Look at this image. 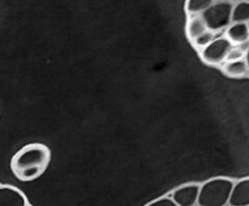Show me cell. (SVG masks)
I'll list each match as a JSON object with an SVG mask.
<instances>
[{
    "label": "cell",
    "mask_w": 249,
    "mask_h": 206,
    "mask_svg": "<svg viewBox=\"0 0 249 206\" xmlns=\"http://www.w3.org/2000/svg\"><path fill=\"white\" fill-rule=\"evenodd\" d=\"M51 152L41 143L24 145L12 157L10 167L16 178L22 182H32L39 178L49 167Z\"/></svg>",
    "instance_id": "obj_1"
},
{
    "label": "cell",
    "mask_w": 249,
    "mask_h": 206,
    "mask_svg": "<svg viewBox=\"0 0 249 206\" xmlns=\"http://www.w3.org/2000/svg\"><path fill=\"white\" fill-rule=\"evenodd\" d=\"M233 183L229 178L209 179L204 182L199 188L198 203L197 206H226L229 205Z\"/></svg>",
    "instance_id": "obj_2"
},
{
    "label": "cell",
    "mask_w": 249,
    "mask_h": 206,
    "mask_svg": "<svg viewBox=\"0 0 249 206\" xmlns=\"http://www.w3.org/2000/svg\"><path fill=\"white\" fill-rule=\"evenodd\" d=\"M233 2L228 0H218L212 4L207 11L201 15L204 19L208 31L216 32L223 31L226 27L231 26V15H232Z\"/></svg>",
    "instance_id": "obj_3"
},
{
    "label": "cell",
    "mask_w": 249,
    "mask_h": 206,
    "mask_svg": "<svg viewBox=\"0 0 249 206\" xmlns=\"http://www.w3.org/2000/svg\"><path fill=\"white\" fill-rule=\"evenodd\" d=\"M232 48V44L225 38H216L207 48L199 51V57L207 65H220L228 60L229 52Z\"/></svg>",
    "instance_id": "obj_4"
},
{
    "label": "cell",
    "mask_w": 249,
    "mask_h": 206,
    "mask_svg": "<svg viewBox=\"0 0 249 206\" xmlns=\"http://www.w3.org/2000/svg\"><path fill=\"white\" fill-rule=\"evenodd\" d=\"M199 188L201 186L197 183L185 184L175 189L170 199L177 206H197Z\"/></svg>",
    "instance_id": "obj_5"
},
{
    "label": "cell",
    "mask_w": 249,
    "mask_h": 206,
    "mask_svg": "<svg viewBox=\"0 0 249 206\" xmlns=\"http://www.w3.org/2000/svg\"><path fill=\"white\" fill-rule=\"evenodd\" d=\"M230 206H249V178H245L233 183L231 191Z\"/></svg>",
    "instance_id": "obj_6"
},
{
    "label": "cell",
    "mask_w": 249,
    "mask_h": 206,
    "mask_svg": "<svg viewBox=\"0 0 249 206\" xmlns=\"http://www.w3.org/2000/svg\"><path fill=\"white\" fill-rule=\"evenodd\" d=\"M23 194L14 187H0V206H26Z\"/></svg>",
    "instance_id": "obj_7"
},
{
    "label": "cell",
    "mask_w": 249,
    "mask_h": 206,
    "mask_svg": "<svg viewBox=\"0 0 249 206\" xmlns=\"http://www.w3.org/2000/svg\"><path fill=\"white\" fill-rule=\"evenodd\" d=\"M226 39L232 45H245L249 40L247 23H232L226 31Z\"/></svg>",
    "instance_id": "obj_8"
},
{
    "label": "cell",
    "mask_w": 249,
    "mask_h": 206,
    "mask_svg": "<svg viewBox=\"0 0 249 206\" xmlns=\"http://www.w3.org/2000/svg\"><path fill=\"white\" fill-rule=\"evenodd\" d=\"M207 32H208V28H207L206 22L202 18L201 15L199 16H190L187 18L186 35L191 43H194L197 38L203 35Z\"/></svg>",
    "instance_id": "obj_9"
},
{
    "label": "cell",
    "mask_w": 249,
    "mask_h": 206,
    "mask_svg": "<svg viewBox=\"0 0 249 206\" xmlns=\"http://www.w3.org/2000/svg\"><path fill=\"white\" fill-rule=\"evenodd\" d=\"M223 72L228 77L231 78H241L245 77L249 73L248 65L246 60L233 61V62H225L223 65Z\"/></svg>",
    "instance_id": "obj_10"
},
{
    "label": "cell",
    "mask_w": 249,
    "mask_h": 206,
    "mask_svg": "<svg viewBox=\"0 0 249 206\" xmlns=\"http://www.w3.org/2000/svg\"><path fill=\"white\" fill-rule=\"evenodd\" d=\"M249 22V1H237L233 4L231 24L248 23Z\"/></svg>",
    "instance_id": "obj_11"
},
{
    "label": "cell",
    "mask_w": 249,
    "mask_h": 206,
    "mask_svg": "<svg viewBox=\"0 0 249 206\" xmlns=\"http://www.w3.org/2000/svg\"><path fill=\"white\" fill-rule=\"evenodd\" d=\"M214 0H189L185 4V11L187 16H199L212 6Z\"/></svg>",
    "instance_id": "obj_12"
},
{
    "label": "cell",
    "mask_w": 249,
    "mask_h": 206,
    "mask_svg": "<svg viewBox=\"0 0 249 206\" xmlns=\"http://www.w3.org/2000/svg\"><path fill=\"white\" fill-rule=\"evenodd\" d=\"M215 33L214 32H211L208 31L207 33H204L203 35H201L199 38H197L196 40L194 41V43H191L192 45L195 46L196 48H198L199 51L203 50L204 48H207V46L209 45V44L212 43L213 40H215Z\"/></svg>",
    "instance_id": "obj_13"
},
{
    "label": "cell",
    "mask_w": 249,
    "mask_h": 206,
    "mask_svg": "<svg viewBox=\"0 0 249 206\" xmlns=\"http://www.w3.org/2000/svg\"><path fill=\"white\" fill-rule=\"evenodd\" d=\"M246 48H231V51L229 52L228 60L226 62H233V61H240V60H245L246 57Z\"/></svg>",
    "instance_id": "obj_14"
},
{
    "label": "cell",
    "mask_w": 249,
    "mask_h": 206,
    "mask_svg": "<svg viewBox=\"0 0 249 206\" xmlns=\"http://www.w3.org/2000/svg\"><path fill=\"white\" fill-rule=\"evenodd\" d=\"M147 206H177L170 198H160L155 200L153 203L148 204Z\"/></svg>",
    "instance_id": "obj_15"
},
{
    "label": "cell",
    "mask_w": 249,
    "mask_h": 206,
    "mask_svg": "<svg viewBox=\"0 0 249 206\" xmlns=\"http://www.w3.org/2000/svg\"><path fill=\"white\" fill-rule=\"evenodd\" d=\"M246 62H247V65H248V69H249V45H248V48L247 51H246V57H245Z\"/></svg>",
    "instance_id": "obj_16"
},
{
    "label": "cell",
    "mask_w": 249,
    "mask_h": 206,
    "mask_svg": "<svg viewBox=\"0 0 249 206\" xmlns=\"http://www.w3.org/2000/svg\"><path fill=\"white\" fill-rule=\"evenodd\" d=\"M247 26H248V29H249V22L247 23Z\"/></svg>",
    "instance_id": "obj_17"
}]
</instances>
